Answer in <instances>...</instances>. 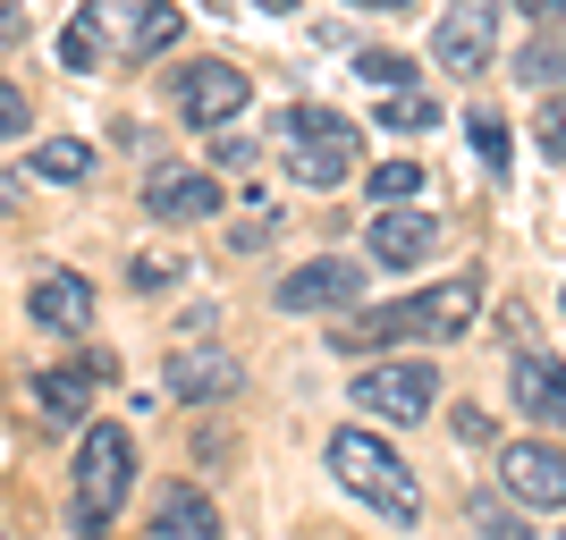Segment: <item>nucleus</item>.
I'll list each match as a JSON object with an SVG mask.
<instances>
[{
  "instance_id": "nucleus-1",
  "label": "nucleus",
  "mask_w": 566,
  "mask_h": 540,
  "mask_svg": "<svg viewBox=\"0 0 566 540\" xmlns=\"http://www.w3.org/2000/svg\"><path fill=\"white\" fill-rule=\"evenodd\" d=\"M473 313H482V279L457 271V279H440V287H415L398 305H373V313H355V321H338L331 347L338 354H389V347H406V338H465Z\"/></svg>"
},
{
  "instance_id": "nucleus-2",
  "label": "nucleus",
  "mask_w": 566,
  "mask_h": 540,
  "mask_svg": "<svg viewBox=\"0 0 566 540\" xmlns=\"http://www.w3.org/2000/svg\"><path fill=\"white\" fill-rule=\"evenodd\" d=\"M331 473H338V490L364 498L380 523H415V516H423V481L406 473L398 447L373 440L364 423H355V431H331Z\"/></svg>"
},
{
  "instance_id": "nucleus-3",
  "label": "nucleus",
  "mask_w": 566,
  "mask_h": 540,
  "mask_svg": "<svg viewBox=\"0 0 566 540\" xmlns=\"http://www.w3.org/2000/svg\"><path fill=\"white\" fill-rule=\"evenodd\" d=\"M127 490H136V440L118 423H85V440H76V498H69L76 540L111 532L118 507H127Z\"/></svg>"
},
{
  "instance_id": "nucleus-4",
  "label": "nucleus",
  "mask_w": 566,
  "mask_h": 540,
  "mask_svg": "<svg viewBox=\"0 0 566 540\" xmlns=\"http://www.w3.org/2000/svg\"><path fill=\"white\" fill-rule=\"evenodd\" d=\"M287 136V169H296V187H338L355 169V118L322 110V102H296V110L280 118Z\"/></svg>"
},
{
  "instance_id": "nucleus-5",
  "label": "nucleus",
  "mask_w": 566,
  "mask_h": 540,
  "mask_svg": "<svg viewBox=\"0 0 566 540\" xmlns=\"http://www.w3.org/2000/svg\"><path fill=\"white\" fill-rule=\"evenodd\" d=\"M347 405H364L373 423H423L431 405H440V372L431 363H364L355 372V389H347Z\"/></svg>"
},
{
  "instance_id": "nucleus-6",
  "label": "nucleus",
  "mask_w": 566,
  "mask_h": 540,
  "mask_svg": "<svg viewBox=\"0 0 566 540\" xmlns=\"http://www.w3.org/2000/svg\"><path fill=\"white\" fill-rule=\"evenodd\" d=\"M245 68L237 60H195V68H178V85H169V102H178V118L187 127H237L245 118Z\"/></svg>"
},
{
  "instance_id": "nucleus-7",
  "label": "nucleus",
  "mask_w": 566,
  "mask_h": 540,
  "mask_svg": "<svg viewBox=\"0 0 566 540\" xmlns=\"http://www.w3.org/2000/svg\"><path fill=\"white\" fill-rule=\"evenodd\" d=\"M491 51H499V0H449L431 25V60L449 76H482Z\"/></svg>"
},
{
  "instance_id": "nucleus-8",
  "label": "nucleus",
  "mask_w": 566,
  "mask_h": 540,
  "mask_svg": "<svg viewBox=\"0 0 566 540\" xmlns=\"http://www.w3.org/2000/svg\"><path fill=\"white\" fill-rule=\"evenodd\" d=\"M499 490L516 498V507H566V447L507 440L499 447Z\"/></svg>"
},
{
  "instance_id": "nucleus-9",
  "label": "nucleus",
  "mask_w": 566,
  "mask_h": 540,
  "mask_svg": "<svg viewBox=\"0 0 566 540\" xmlns=\"http://www.w3.org/2000/svg\"><path fill=\"white\" fill-rule=\"evenodd\" d=\"M25 313H34V329H51V338H85L94 329V279L85 271H34V287H25Z\"/></svg>"
},
{
  "instance_id": "nucleus-10",
  "label": "nucleus",
  "mask_w": 566,
  "mask_h": 540,
  "mask_svg": "<svg viewBox=\"0 0 566 540\" xmlns=\"http://www.w3.org/2000/svg\"><path fill=\"white\" fill-rule=\"evenodd\" d=\"M507 398H516L524 423L558 431L566 423V363L549 347H516V363H507Z\"/></svg>"
},
{
  "instance_id": "nucleus-11",
  "label": "nucleus",
  "mask_w": 566,
  "mask_h": 540,
  "mask_svg": "<svg viewBox=\"0 0 566 540\" xmlns=\"http://www.w3.org/2000/svg\"><path fill=\"white\" fill-rule=\"evenodd\" d=\"M237 354L229 347H178L169 354V372H161V389H169V405H229L237 398Z\"/></svg>"
},
{
  "instance_id": "nucleus-12",
  "label": "nucleus",
  "mask_w": 566,
  "mask_h": 540,
  "mask_svg": "<svg viewBox=\"0 0 566 540\" xmlns=\"http://www.w3.org/2000/svg\"><path fill=\"white\" fill-rule=\"evenodd\" d=\"M144 212L153 220H169V229H187V220H212L220 212V178L212 169H153V178H144Z\"/></svg>"
},
{
  "instance_id": "nucleus-13",
  "label": "nucleus",
  "mask_w": 566,
  "mask_h": 540,
  "mask_svg": "<svg viewBox=\"0 0 566 540\" xmlns=\"http://www.w3.org/2000/svg\"><path fill=\"white\" fill-rule=\"evenodd\" d=\"M355 296H364V271L338 262V254H322V262H305V271L280 279V313H347Z\"/></svg>"
},
{
  "instance_id": "nucleus-14",
  "label": "nucleus",
  "mask_w": 566,
  "mask_h": 540,
  "mask_svg": "<svg viewBox=\"0 0 566 540\" xmlns=\"http://www.w3.org/2000/svg\"><path fill=\"white\" fill-rule=\"evenodd\" d=\"M364 245H373L380 271H415V262L440 254V220H431V212H406V203H389V212H373Z\"/></svg>"
},
{
  "instance_id": "nucleus-15",
  "label": "nucleus",
  "mask_w": 566,
  "mask_h": 540,
  "mask_svg": "<svg viewBox=\"0 0 566 540\" xmlns=\"http://www.w3.org/2000/svg\"><path fill=\"white\" fill-rule=\"evenodd\" d=\"M94 380H102V363H51V372H34V414L51 431H76L85 405H94Z\"/></svg>"
},
{
  "instance_id": "nucleus-16",
  "label": "nucleus",
  "mask_w": 566,
  "mask_h": 540,
  "mask_svg": "<svg viewBox=\"0 0 566 540\" xmlns=\"http://www.w3.org/2000/svg\"><path fill=\"white\" fill-rule=\"evenodd\" d=\"M153 540H229V532H220V507L195 481H169L161 507H153Z\"/></svg>"
},
{
  "instance_id": "nucleus-17",
  "label": "nucleus",
  "mask_w": 566,
  "mask_h": 540,
  "mask_svg": "<svg viewBox=\"0 0 566 540\" xmlns=\"http://www.w3.org/2000/svg\"><path fill=\"white\" fill-rule=\"evenodd\" d=\"M34 178H43V187H85V178H94V144L85 136H43L34 144Z\"/></svg>"
},
{
  "instance_id": "nucleus-18",
  "label": "nucleus",
  "mask_w": 566,
  "mask_h": 540,
  "mask_svg": "<svg viewBox=\"0 0 566 540\" xmlns=\"http://www.w3.org/2000/svg\"><path fill=\"white\" fill-rule=\"evenodd\" d=\"M60 68H69V76H94L102 68V0H85V9L60 25Z\"/></svg>"
},
{
  "instance_id": "nucleus-19",
  "label": "nucleus",
  "mask_w": 566,
  "mask_h": 540,
  "mask_svg": "<svg viewBox=\"0 0 566 540\" xmlns=\"http://www.w3.org/2000/svg\"><path fill=\"white\" fill-rule=\"evenodd\" d=\"M178 43V9L169 0H136V34H127V60H161Z\"/></svg>"
},
{
  "instance_id": "nucleus-20",
  "label": "nucleus",
  "mask_w": 566,
  "mask_h": 540,
  "mask_svg": "<svg viewBox=\"0 0 566 540\" xmlns=\"http://www.w3.org/2000/svg\"><path fill=\"white\" fill-rule=\"evenodd\" d=\"M355 76L380 85V94H415V60L406 51H355Z\"/></svg>"
},
{
  "instance_id": "nucleus-21",
  "label": "nucleus",
  "mask_w": 566,
  "mask_h": 540,
  "mask_svg": "<svg viewBox=\"0 0 566 540\" xmlns=\"http://www.w3.org/2000/svg\"><path fill=\"white\" fill-rule=\"evenodd\" d=\"M516 76L524 85H566V34H542V43L516 60Z\"/></svg>"
},
{
  "instance_id": "nucleus-22",
  "label": "nucleus",
  "mask_w": 566,
  "mask_h": 540,
  "mask_svg": "<svg viewBox=\"0 0 566 540\" xmlns=\"http://www.w3.org/2000/svg\"><path fill=\"white\" fill-rule=\"evenodd\" d=\"M406 194H423V161H380L373 169V203H406Z\"/></svg>"
},
{
  "instance_id": "nucleus-23",
  "label": "nucleus",
  "mask_w": 566,
  "mask_h": 540,
  "mask_svg": "<svg viewBox=\"0 0 566 540\" xmlns=\"http://www.w3.org/2000/svg\"><path fill=\"white\" fill-rule=\"evenodd\" d=\"M465 127H473V152H482L491 169H507V118H499V110H473Z\"/></svg>"
},
{
  "instance_id": "nucleus-24",
  "label": "nucleus",
  "mask_w": 566,
  "mask_h": 540,
  "mask_svg": "<svg viewBox=\"0 0 566 540\" xmlns=\"http://www.w3.org/2000/svg\"><path fill=\"white\" fill-rule=\"evenodd\" d=\"M473 523H482V540H533V532H524V523H516V516H507V507H499V498H491V490L473 498Z\"/></svg>"
},
{
  "instance_id": "nucleus-25",
  "label": "nucleus",
  "mask_w": 566,
  "mask_h": 540,
  "mask_svg": "<svg viewBox=\"0 0 566 540\" xmlns=\"http://www.w3.org/2000/svg\"><path fill=\"white\" fill-rule=\"evenodd\" d=\"M0 136L18 144V136H34V102L18 94V85H9V76H0Z\"/></svg>"
},
{
  "instance_id": "nucleus-26",
  "label": "nucleus",
  "mask_w": 566,
  "mask_h": 540,
  "mask_svg": "<svg viewBox=\"0 0 566 540\" xmlns=\"http://www.w3.org/2000/svg\"><path fill=\"white\" fill-rule=\"evenodd\" d=\"M380 118H389V127H431L440 110H431L423 94H389V102H380Z\"/></svg>"
},
{
  "instance_id": "nucleus-27",
  "label": "nucleus",
  "mask_w": 566,
  "mask_h": 540,
  "mask_svg": "<svg viewBox=\"0 0 566 540\" xmlns=\"http://www.w3.org/2000/svg\"><path fill=\"white\" fill-rule=\"evenodd\" d=\"M178 271H187V262H161V254H136V262H127V279H136L144 296H153L161 279H178Z\"/></svg>"
},
{
  "instance_id": "nucleus-28",
  "label": "nucleus",
  "mask_w": 566,
  "mask_h": 540,
  "mask_svg": "<svg viewBox=\"0 0 566 540\" xmlns=\"http://www.w3.org/2000/svg\"><path fill=\"white\" fill-rule=\"evenodd\" d=\"M533 136H542V152H549V161H566V102H549Z\"/></svg>"
},
{
  "instance_id": "nucleus-29",
  "label": "nucleus",
  "mask_w": 566,
  "mask_h": 540,
  "mask_svg": "<svg viewBox=\"0 0 566 540\" xmlns=\"http://www.w3.org/2000/svg\"><path fill=\"white\" fill-rule=\"evenodd\" d=\"M212 161L220 169H245V161H254V136H212Z\"/></svg>"
},
{
  "instance_id": "nucleus-30",
  "label": "nucleus",
  "mask_w": 566,
  "mask_h": 540,
  "mask_svg": "<svg viewBox=\"0 0 566 540\" xmlns=\"http://www.w3.org/2000/svg\"><path fill=\"white\" fill-rule=\"evenodd\" d=\"M516 9H524L533 25H558V18H566V0H516Z\"/></svg>"
},
{
  "instance_id": "nucleus-31",
  "label": "nucleus",
  "mask_w": 566,
  "mask_h": 540,
  "mask_svg": "<svg viewBox=\"0 0 566 540\" xmlns=\"http://www.w3.org/2000/svg\"><path fill=\"white\" fill-rule=\"evenodd\" d=\"M347 9H380V18H398V9H415V0H347Z\"/></svg>"
},
{
  "instance_id": "nucleus-32",
  "label": "nucleus",
  "mask_w": 566,
  "mask_h": 540,
  "mask_svg": "<svg viewBox=\"0 0 566 540\" xmlns=\"http://www.w3.org/2000/svg\"><path fill=\"white\" fill-rule=\"evenodd\" d=\"M0 34H18V0H0Z\"/></svg>"
},
{
  "instance_id": "nucleus-33",
  "label": "nucleus",
  "mask_w": 566,
  "mask_h": 540,
  "mask_svg": "<svg viewBox=\"0 0 566 540\" xmlns=\"http://www.w3.org/2000/svg\"><path fill=\"white\" fill-rule=\"evenodd\" d=\"M212 9H237V0H212Z\"/></svg>"
},
{
  "instance_id": "nucleus-34",
  "label": "nucleus",
  "mask_w": 566,
  "mask_h": 540,
  "mask_svg": "<svg viewBox=\"0 0 566 540\" xmlns=\"http://www.w3.org/2000/svg\"><path fill=\"white\" fill-rule=\"evenodd\" d=\"M558 305H566V287H558Z\"/></svg>"
},
{
  "instance_id": "nucleus-35",
  "label": "nucleus",
  "mask_w": 566,
  "mask_h": 540,
  "mask_svg": "<svg viewBox=\"0 0 566 540\" xmlns=\"http://www.w3.org/2000/svg\"><path fill=\"white\" fill-rule=\"evenodd\" d=\"M558 540H566V532H558Z\"/></svg>"
}]
</instances>
